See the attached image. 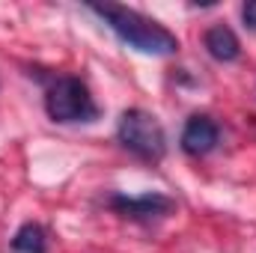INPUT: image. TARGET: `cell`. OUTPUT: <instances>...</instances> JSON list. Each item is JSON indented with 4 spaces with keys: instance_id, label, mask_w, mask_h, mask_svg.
<instances>
[{
    "instance_id": "1",
    "label": "cell",
    "mask_w": 256,
    "mask_h": 253,
    "mask_svg": "<svg viewBox=\"0 0 256 253\" xmlns=\"http://www.w3.org/2000/svg\"><path fill=\"white\" fill-rule=\"evenodd\" d=\"M90 9L126 42L128 48L140 51V54H152V57H170L179 51V39L161 27L158 21L140 15L137 9H128L120 3H90Z\"/></svg>"
},
{
    "instance_id": "2",
    "label": "cell",
    "mask_w": 256,
    "mask_h": 253,
    "mask_svg": "<svg viewBox=\"0 0 256 253\" xmlns=\"http://www.w3.org/2000/svg\"><path fill=\"white\" fill-rule=\"evenodd\" d=\"M45 110L54 122H92L98 116L86 84L74 74L51 80V86L45 90Z\"/></svg>"
},
{
    "instance_id": "3",
    "label": "cell",
    "mask_w": 256,
    "mask_h": 253,
    "mask_svg": "<svg viewBox=\"0 0 256 253\" xmlns=\"http://www.w3.org/2000/svg\"><path fill=\"white\" fill-rule=\"evenodd\" d=\"M116 137L131 155H137L143 161H161L167 152V137H164L161 122L140 108H131L120 116Z\"/></svg>"
},
{
    "instance_id": "4",
    "label": "cell",
    "mask_w": 256,
    "mask_h": 253,
    "mask_svg": "<svg viewBox=\"0 0 256 253\" xmlns=\"http://www.w3.org/2000/svg\"><path fill=\"white\" fill-rule=\"evenodd\" d=\"M110 208L120 212L122 218H131V220H155L161 214H170L176 208V202L170 196H161V194H143V196H122V194H116L110 200Z\"/></svg>"
},
{
    "instance_id": "5",
    "label": "cell",
    "mask_w": 256,
    "mask_h": 253,
    "mask_svg": "<svg viewBox=\"0 0 256 253\" xmlns=\"http://www.w3.org/2000/svg\"><path fill=\"white\" fill-rule=\"evenodd\" d=\"M218 137H220V131L214 126V120H208V116H191L185 122V128H182V149L188 155H194V158L208 155L218 146Z\"/></svg>"
},
{
    "instance_id": "6",
    "label": "cell",
    "mask_w": 256,
    "mask_h": 253,
    "mask_svg": "<svg viewBox=\"0 0 256 253\" xmlns=\"http://www.w3.org/2000/svg\"><path fill=\"white\" fill-rule=\"evenodd\" d=\"M202 45H206L208 57H214L218 63H232V60H238V54H242L238 36H236L226 24H214V27H208L206 36H202Z\"/></svg>"
},
{
    "instance_id": "7",
    "label": "cell",
    "mask_w": 256,
    "mask_h": 253,
    "mask_svg": "<svg viewBox=\"0 0 256 253\" xmlns=\"http://www.w3.org/2000/svg\"><path fill=\"white\" fill-rule=\"evenodd\" d=\"M15 253H48V232L39 224H24L15 238H12Z\"/></svg>"
},
{
    "instance_id": "8",
    "label": "cell",
    "mask_w": 256,
    "mask_h": 253,
    "mask_svg": "<svg viewBox=\"0 0 256 253\" xmlns=\"http://www.w3.org/2000/svg\"><path fill=\"white\" fill-rule=\"evenodd\" d=\"M242 18H244V27L256 30V0H250V3L242 6Z\"/></svg>"
}]
</instances>
